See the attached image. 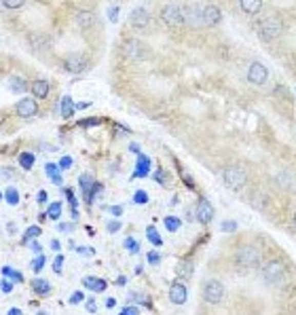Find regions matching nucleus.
Returning a JSON list of instances; mask_svg holds the SVG:
<instances>
[{
  "label": "nucleus",
  "mask_w": 296,
  "mask_h": 315,
  "mask_svg": "<svg viewBox=\"0 0 296 315\" xmlns=\"http://www.w3.org/2000/svg\"><path fill=\"white\" fill-rule=\"evenodd\" d=\"M26 246H28V248H30L32 252H36V254H41V243H38V241H32V239H30V241L26 243Z\"/></svg>",
  "instance_id": "nucleus-43"
},
{
  "label": "nucleus",
  "mask_w": 296,
  "mask_h": 315,
  "mask_svg": "<svg viewBox=\"0 0 296 315\" xmlns=\"http://www.w3.org/2000/svg\"><path fill=\"white\" fill-rule=\"evenodd\" d=\"M125 248H127L129 252H133V254L140 252V246H137V241H135L133 237H127V239H125Z\"/></svg>",
  "instance_id": "nucleus-36"
},
{
  "label": "nucleus",
  "mask_w": 296,
  "mask_h": 315,
  "mask_svg": "<svg viewBox=\"0 0 296 315\" xmlns=\"http://www.w3.org/2000/svg\"><path fill=\"white\" fill-rule=\"evenodd\" d=\"M95 24V15L91 11H78L76 13V26L81 30H87V28H91Z\"/></svg>",
  "instance_id": "nucleus-17"
},
{
  "label": "nucleus",
  "mask_w": 296,
  "mask_h": 315,
  "mask_svg": "<svg viewBox=\"0 0 296 315\" xmlns=\"http://www.w3.org/2000/svg\"><path fill=\"white\" fill-rule=\"evenodd\" d=\"M129 24H131L133 28H137V30L146 28V26L150 24V15H148V11H146L144 7H135V9L131 11V15H129Z\"/></svg>",
  "instance_id": "nucleus-10"
},
{
  "label": "nucleus",
  "mask_w": 296,
  "mask_h": 315,
  "mask_svg": "<svg viewBox=\"0 0 296 315\" xmlns=\"http://www.w3.org/2000/svg\"><path fill=\"white\" fill-rule=\"evenodd\" d=\"M235 265L239 269H256L260 265V250L256 246H241L235 254Z\"/></svg>",
  "instance_id": "nucleus-1"
},
{
  "label": "nucleus",
  "mask_w": 296,
  "mask_h": 315,
  "mask_svg": "<svg viewBox=\"0 0 296 315\" xmlns=\"http://www.w3.org/2000/svg\"><path fill=\"white\" fill-rule=\"evenodd\" d=\"M116 15H119V9H108V17H110V22H116Z\"/></svg>",
  "instance_id": "nucleus-52"
},
{
  "label": "nucleus",
  "mask_w": 296,
  "mask_h": 315,
  "mask_svg": "<svg viewBox=\"0 0 296 315\" xmlns=\"http://www.w3.org/2000/svg\"><path fill=\"white\" fill-rule=\"evenodd\" d=\"M85 309H87V313H95V311H97L95 301H93V299H91V301H87V307H85Z\"/></svg>",
  "instance_id": "nucleus-48"
},
{
  "label": "nucleus",
  "mask_w": 296,
  "mask_h": 315,
  "mask_svg": "<svg viewBox=\"0 0 296 315\" xmlns=\"http://www.w3.org/2000/svg\"><path fill=\"white\" fill-rule=\"evenodd\" d=\"M106 229H108V233H116V231L121 229V222H119V220H112V222H108Z\"/></svg>",
  "instance_id": "nucleus-44"
},
{
  "label": "nucleus",
  "mask_w": 296,
  "mask_h": 315,
  "mask_svg": "<svg viewBox=\"0 0 296 315\" xmlns=\"http://www.w3.org/2000/svg\"><path fill=\"white\" fill-rule=\"evenodd\" d=\"M97 123H100L97 119H85V123H83V125H85V127H91V125H97Z\"/></svg>",
  "instance_id": "nucleus-53"
},
{
  "label": "nucleus",
  "mask_w": 296,
  "mask_h": 315,
  "mask_svg": "<svg viewBox=\"0 0 296 315\" xmlns=\"http://www.w3.org/2000/svg\"><path fill=\"white\" fill-rule=\"evenodd\" d=\"M47 216H49L51 220H60V216H62V203H60V201L51 203L49 209H47Z\"/></svg>",
  "instance_id": "nucleus-29"
},
{
  "label": "nucleus",
  "mask_w": 296,
  "mask_h": 315,
  "mask_svg": "<svg viewBox=\"0 0 296 315\" xmlns=\"http://www.w3.org/2000/svg\"><path fill=\"white\" fill-rule=\"evenodd\" d=\"M45 265H47V258H45L43 254H38L36 258H34V262H32V269H34V273H41Z\"/></svg>",
  "instance_id": "nucleus-34"
},
{
  "label": "nucleus",
  "mask_w": 296,
  "mask_h": 315,
  "mask_svg": "<svg viewBox=\"0 0 296 315\" xmlns=\"http://www.w3.org/2000/svg\"><path fill=\"white\" fill-rule=\"evenodd\" d=\"M5 201L9 205H19V192H17V188H13V186L5 188Z\"/></svg>",
  "instance_id": "nucleus-27"
},
{
  "label": "nucleus",
  "mask_w": 296,
  "mask_h": 315,
  "mask_svg": "<svg viewBox=\"0 0 296 315\" xmlns=\"http://www.w3.org/2000/svg\"><path fill=\"white\" fill-rule=\"evenodd\" d=\"M176 273L180 279H190V275H193V262L188 260H180L178 267H176Z\"/></svg>",
  "instance_id": "nucleus-23"
},
{
  "label": "nucleus",
  "mask_w": 296,
  "mask_h": 315,
  "mask_svg": "<svg viewBox=\"0 0 296 315\" xmlns=\"http://www.w3.org/2000/svg\"><path fill=\"white\" fill-rule=\"evenodd\" d=\"M45 169H47V176H49L51 180H53L57 186H62V176L57 173V169H62V167H60V165H53V163H47Z\"/></svg>",
  "instance_id": "nucleus-26"
},
{
  "label": "nucleus",
  "mask_w": 296,
  "mask_h": 315,
  "mask_svg": "<svg viewBox=\"0 0 296 315\" xmlns=\"http://www.w3.org/2000/svg\"><path fill=\"white\" fill-rule=\"evenodd\" d=\"M161 22L169 28H180L186 24V15H184V9H180L178 5H167L163 11H161Z\"/></svg>",
  "instance_id": "nucleus-3"
},
{
  "label": "nucleus",
  "mask_w": 296,
  "mask_h": 315,
  "mask_svg": "<svg viewBox=\"0 0 296 315\" xmlns=\"http://www.w3.org/2000/svg\"><path fill=\"white\" fill-rule=\"evenodd\" d=\"M51 250L57 252V250H60V241H51Z\"/></svg>",
  "instance_id": "nucleus-60"
},
{
  "label": "nucleus",
  "mask_w": 296,
  "mask_h": 315,
  "mask_svg": "<svg viewBox=\"0 0 296 315\" xmlns=\"http://www.w3.org/2000/svg\"><path fill=\"white\" fill-rule=\"evenodd\" d=\"M0 288H3V294H11V292H13V284H9L7 279H3V284H0Z\"/></svg>",
  "instance_id": "nucleus-46"
},
{
  "label": "nucleus",
  "mask_w": 296,
  "mask_h": 315,
  "mask_svg": "<svg viewBox=\"0 0 296 315\" xmlns=\"http://www.w3.org/2000/svg\"><path fill=\"white\" fill-rule=\"evenodd\" d=\"M66 197H68V203L72 205V209H76V205H78V203H76V199H74V195H72V190H70V188L66 190Z\"/></svg>",
  "instance_id": "nucleus-45"
},
{
  "label": "nucleus",
  "mask_w": 296,
  "mask_h": 315,
  "mask_svg": "<svg viewBox=\"0 0 296 315\" xmlns=\"http://www.w3.org/2000/svg\"><path fill=\"white\" fill-rule=\"evenodd\" d=\"M163 222H165V229H167L169 233H176V231L180 229V224H182V220L176 218V216H167Z\"/></svg>",
  "instance_id": "nucleus-28"
},
{
  "label": "nucleus",
  "mask_w": 296,
  "mask_h": 315,
  "mask_svg": "<svg viewBox=\"0 0 296 315\" xmlns=\"http://www.w3.org/2000/svg\"><path fill=\"white\" fill-rule=\"evenodd\" d=\"M186 299H188V290H186V286L180 284V282L171 284V288H169V301H171L173 305H184Z\"/></svg>",
  "instance_id": "nucleus-12"
},
{
  "label": "nucleus",
  "mask_w": 296,
  "mask_h": 315,
  "mask_svg": "<svg viewBox=\"0 0 296 315\" xmlns=\"http://www.w3.org/2000/svg\"><path fill=\"white\" fill-rule=\"evenodd\" d=\"M41 235H43V229H41V226H28L26 233H24L26 243H28L30 239H36V237H41Z\"/></svg>",
  "instance_id": "nucleus-32"
},
{
  "label": "nucleus",
  "mask_w": 296,
  "mask_h": 315,
  "mask_svg": "<svg viewBox=\"0 0 296 315\" xmlns=\"http://www.w3.org/2000/svg\"><path fill=\"white\" fill-rule=\"evenodd\" d=\"M74 106H76L78 110H83V108H89V106H91V102H78V104H74Z\"/></svg>",
  "instance_id": "nucleus-55"
},
{
  "label": "nucleus",
  "mask_w": 296,
  "mask_h": 315,
  "mask_svg": "<svg viewBox=\"0 0 296 315\" xmlns=\"http://www.w3.org/2000/svg\"><path fill=\"white\" fill-rule=\"evenodd\" d=\"M60 167H62V169H68V167H72V159H70V156H64V159L60 161Z\"/></svg>",
  "instance_id": "nucleus-47"
},
{
  "label": "nucleus",
  "mask_w": 296,
  "mask_h": 315,
  "mask_svg": "<svg viewBox=\"0 0 296 315\" xmlns=\"http://www.w3.org/2000/svg\"><path fill=\"white\" fill-rule=\"evenodd\" d=\"M184 15H186V24H193V26H205L203 24V9L190 5L184 9Z\"/></svg>",
  "instance_id": "nucleus-15"
},
{
  "label": "nucleus",
  "mask_w": 296,
  "mask_h": 315,
  "mask_svg": "<svg viewBox=\"0 0 296 315\" xmlns=\"http://www.w3.org/2000/svg\"><path fill=\"white\" fill-rule=\"evenodd\" d=\"M9 315H22V311H19V309H11Z\"/></svg>",
  "instance_id": "nucleus-61"
},
{
  "label": "nucleus",
  "mask_w": 296,
  "mask_h": 315,
  "mask_svg": "<svg viewBox=\"0 0 296 315\" xmlns=\"http://www.w3.org/2000/svg\"><path fill=\"white\" fill-rule=\"evenodd\" d=\"M123 55L125 57H131V60H140L146 55V47L137 41H129L123 45Z\"/></svg>",
  "instance_id": "nucleus-11"
},
{
  "label": "nucleus",
  "mask_w": 296,
  "mask_h": 315,
  "mask_svg": "<svg viewBox=\"0 0 296 315\" xmlns=\"http://www.w3.org/2000/svg\"><path fill=\"white\" fill-rule=\"evenodd\" d=\"M237 229V222H233V220H224L222 222V231H235Z\"/></svg>",
  "instance_id": "nucleus-42"
},
{
  "label": "nucleus",
  "mask_w": 296,
  "mask_h": 315,
  "mask_svg": "<svg viewBox=\"0 0 296 315\" xmlns=\"http://www.w3.org/2000/svg\"><path fill=\"white\" fill-rule=\"evenodd\" d=\"M133 201H135V203H140V205H146V203H148V195H146L144 190H137L135 195H133Z\"/></svg>",
  "instance_id": "nucleus-38"
},
{
  "label": "nucleus",
  "mask_w": 296,
  "mask_h": 315,
  "mask_svg": "<svg viewBox=\"0 0 296 315\" xmlns=\"http://www.w3.org/2000/svg\"><path fill=\"white\" fill-rule=\"evenodd\" d=\"M258 34H260V38H263L265 43L275 41V38L282 34V24H280V19H275V17H271V19H265L263 26H260V30H258Z\"/></svg>",
  "instance_id": "nucleus-6"
},
{
  "label": "nucleus",
  "mask_w": 296,
  "mask_h": 315,
  "mask_svg": "<svg viewBox=\"0 0 296 315\" xmlns=\"http://www.w3.org/2000/svg\"><path fill=\"white\" fill-rule=\"evenodd\" d=\"M15 112L17 116H22V119H32V116H36L38 114V104L34 97H24L15 104Z\"/></svg>",
  "instance_id": "nucleus-8"
},
{
  "label": "nucleus",
  "mask_w": 296,
  "mask_h": 315,
  "mask_svg": "<svg viewBox=\"0 0 296 315\" xmlns=\"http://www.w3.org/2000/svg\"><path fill=\"white\" fill-rule=\"evenodd\" d=\"M121 313H123V315H137V313H140V311H137L135 307H127V309H123V311H121Z\"/></svg>",
  "instance_id": "nucleus-50"
},
{
  "label": "nucleus",
  "mask_w": 296,
  "mask_h": 315,
  "mask_svg": "<svg viewBox=\"0 0 296 315\" xmlns=\"http://www.w3.org/2000/svg\"><path fill=\"white\" fill-rule=\"evenodd\" d=\"M74 108H76V106H72V100H70V97H68V95L62 97V102H60V112H62L64 119H70Z\"/></svg>",
  "instance_id": "nucleus-25"
},
{
  "label": "nucleus",
  "mask_w": 296,
  "mask_h": 315,
  "mask_svg": "<svg viewBox=\"0 0 296 315\" xmlns=\"http://www.w3.org/2000/svg\"><path fill=\"white\" fill-rule=\"evenodd\" d=\"M15 173H13V167H3V178L5 180H9V178H13Z\"/></svg>",
  "instance_id": "nucleus-49"
},
{
  "label": "nucleus",
  "mask_w": 296,
  "mask_h": 315,
  "mask_svg": "<svg viewBox=\"0 0 296 315\" xmlns=\"http://www.w3.org/2000/svg\"><path fill=\"white\" fill-rule=\"evenodd\" d=\"M148 173H150V159L146 154H140V156H137V163H135L133 178H146Z\"/></svg>",
  "instance_id": "nucleus-16"
},
{
  "label": "nucleus",
  "mask_w": 296,
  "mask_h": 315,
  "mask_svg": "<svg viewBox=\"0 0 296 315\" xmlns=\"http://www.w3.org/2000/svg\"><path fill=\"white\" fill-rule=\"evenodd\" d=\"M76 252H78V254H95L93 248H76Z\"/></svg>",
  "instance_id": "nucleus-54"
},
{
  "label": "nucleus",
  "mask_w": 296,
  "mask_h": 315,
  "mask_svg": "<svg viewBox=\"0 0 296 315\" xmlns=\"http://www.w3.org/2000/svg\"><path fill=\"white\" fill-rule=\"evenodd\" d=\"M220 19H222V13L216 5L203 7V24L205 26H216V24H220Z\"/></svg>",
  "instance_id": "nucleus-14"
},
{
  "label": "nucleus",
  "mask_w": 296,
  "mask_h": 315,
  "mask_svg": "<svg viewBox=\"0 0 296 315\" xmlns=\"http://www.w3.org/2000/svg\"><path fill=\"white\" fill-rule=\"evenodd\" d=\"M195 216H197V220L201 224H210L214 220V205L207 201L205 197H201L199 203H197V207H195Z\"/></svg>",
  "instance_id": "nucleus-9"
},
{
  "label": "nucleus",
  "mask_w": 296,
  "mask_h": 315,
  "mask_svg": "<svg viewBox=\"0 0 296 315\" xmlns=\"http://www.w3.org/2000/svg\"><path fill=\"white\" fill-rule=\"evenodd\" d=\"M30 89H32V93H34L36 100H45L49 95V83L47 81H34Z\"/></svg>",
  "instance_id": "nucleus-21"
},
{
  "label": "nucleus",
  "mask_w": 296,
  "mask_h": 315,
  "mask_svg": "<svg viewBox=\"0 0 296 315\" xmlns=\"http://www.w3.org/2000/svg\"><path fill=\"white\" fill-rule=\"evenodd\" d=\"M284 275H286V267L282 265L280 260H271L265 265L263 269V277H265V282L271 284V286H277V284H282L284 282Z\"/></svg>",
  "instance_id": "nucleus-5"
},
{
  "label": "nucleus",
  "mask_w": 296,
  "mask_h": 315,
  "mask_svg": "<svg viewBox=\"0 0 296 315\" xmlns=\"http://www.w3.org/2000/svg\"><path fill=\"white\" fill-rule=\"evenodd\" d=\"M263 7V0H239V9L246 15H256Z\"/></svg>",
  "instance_id": "nucleus-19"
},
{
  "label": "nucleus",
  "mask_w": 296,
  "mask_h": 315,
  "mask_svg": "<svg viewBox=\"0 0 296 315\" xmlns=\"http://www.w3.org/2000/svg\"><path fill=\"white\" fill-rule=\"evenodd\" d=\"M30 286H32V290H34V292H36V294H41V296H47V294L51 292V284L47 282V279H41V277L32 279V282H30Z\"/></svg>",
  "instance_id": "nucleus-22"
},
{
  "label": "nucleus",
  "mask_w": 296,
  "mask_h": 315,
  "mask_svg": "<svg viewBox=\"0 0 296 315\" xmlns=\"http://www.w3.org/2000/svg\"><path fill=\"white\" fill-rule=\"evenodd\" d=\"M36 199H38V203H47V199H49V195H47V190H41Z\"/></svg>",
  "instance_id": "nucleus-51"
},
{
  "label": "nucleus",
  "mask_w": 296,
  "mask_h": 315,
  "mask_svg": "<svg viewBox=\"0 0 296 315\" xmlns=\"http://www.w3.org/2000/svg\"><path fill=\"white\" fill-rule=\"evenodd\" d=\"M146 235H148V241H150V243H154V246H163V239H161L159 233H156L154 226H148V229H146Z\"/></svg>",
  "instance_id": "nucleus-30"
},
{
  "label": "nucleus",
  "mask_w": 296,
  "mask_h": 315,
  "mask_svg": "<svg viewBox=\"0 0 296 315\" xmlns=\"http://www.w3.org/2000/svg\"><path fill=\"white\" fill-rule=\"evenodd\" d=\"M110 212H112L114 216H121V214H123V207H121V205H114V207L110 209Z\"/></svg>",
  "instance_id": "nucleus-57"
},
{
  "label": "nucleus",
  "mask_w": 296,
  "mask_h": 315,
  "mask_svg": "<svg viewBox=\"0 0 296 315\" xmlns=\"http://www.w3.org/2000/svg\"><path fill=\"white\" fill-rule=\"evenodd\" d=\"M161 171H163V169H159V173H156V182H159V184H163V182H165V176H163Z\"/></svg>",
  "instance_id": "nucleus-59"
},
{
  "label": "nucleus",
  "mask_w": 296,
  "mask_h": 315,
  "mask_svg": "<svg viewBox=\"0 0 296 315\" xmlns=\"http://www.w3.org/2000/svg\"><path fill=\"white\" fill-rule=\"evenodd\" d=\"M224 299V286L218 279H207L203 286V301L207 305H218Z\"/></svg>",
  "instance_id": "nucleus-4"
},
{
  "label": "nucleus",
  "mask_w": 296,
  "mask_h": 315,
  "mask_svg": "<svg viewBox=\"0 0 296 315\" xmlns=\"http://www.w3.org/2000/svg\"><path fill=\"white\" fill-rule=\"evenodd\" d=\"M294 224H296V214H294Z\"/></svg>",
  "instance_id": "nucleus-62"
},
{
  "label": "nucleus",
  "mask_w": 296,
  "mask_h": 315,
  "mask_svg": "<svg viewBox=\"0 0 296 315\" xmlns=\"http://www.w3.org/2000/svg\"><path fill=\"white\" fill-rule=\"evenodd\" d=\"M24 3L26 0H3V7L5 9H19V7H24Z\"/></svg>",
  "instance_id": "nucleus-37"
},
{
  "label": "nucleus",
  "mask_w": 296,
  "mask_h": 315,
  "mask_svg": "<svg viewBox=\"0 0 296 315\" xmlns=\"http://www.w3.org/2000/svg\"><path fill=\"white\" fill-rule=\"evenodd\" d=\"M9 87H11V91H15V93H24L28 89V83L24 78H19V76H11L9 78Z\"/></svg>",
  "instance_id": "nucleus-24"
},
{
  "label": "nucleus",
  "mask_w": 296,
  "mask_h": 315,
  "mask_svg": "<svg viewBox=\"0 0 296 315\" xmlns=\"http://www.w3.org/2000/svg\"><path fill=\"white\" fill-rule=\"evenodd\" d=\"M83 286L87 290H93V292H104L108 288V284L104 282V279H97V277H85L83 279Z\"/></svg>",
  "instance_id": "nucleus-20"
},
{
  "label": "nucleus",
  "mask_w": 296,
  "mask_h": 315,
  "mask_svg": "<svg viewBox=\"0 0 296 315\" xmlns=\"http://www.w3.org/2000/svg\"><path fill=\"white\" fill-rule=\"evenodd\" d=\"M3 275L5 277H11V279H15V282H24V275L19 273V271H15V269H11V267H3Z\"/></svg>",
  "instance_id": "nucleus-33"
},
{
  "label": "nucleus",
  "mask_w": 296,
  "mask_h": 315,
  "mask_svg": "<svg viewBox=\"0 0 296 315\" xmlns=\"http://www.w3.org/2000/svg\"><path fill=\"white\" fill-rule=\"evenodd\" d=\"M57 229L64 231V233H68V231H72V224H57Z\"/></svg>",
  "instance_id": "nucleus-56"
},
{
  "label": "nucleus",
  "mask_w": 296,
  "mask_h": 315,
  "mask_svg": "<svg viewBox=\"0 0 296 315\" xmlns=\"http://www.w3.org/2000/svg\"><path fill=\"white\" fill-rule=\"evenodd\" d=\"M146 256H148V262H150V265H159V260H161L159 252H148Z\"/></svg>",
  "instance_id": "nucleus-41"
},
{
  "label": "nucleus",
  "mask_w": 296,
  "mask_h": 315,
  "mask_svg": "<svg viewBox=\"0 0 296 315\" xmlns=\"http://www.w3.org/2000/svg\"><path fill=\"white\" fill-rule=\"evenodd\" d=\"M78 184H81V190H83V195H85V201L87 203H91V188H93V178L91 176H87V173H83V176L78 178Z\"/></svg>",
  "instance_id": "nucleus-18"
},
{
  "label": "nucleus",
  "mask_w": 296,
  "mask_h": 315,
  "mask_svg": "<svg viewBox=\"0 0 296 315\" xmlns=\"http://www.w3.org/2000/svg\"><path fill=\"white\" fill-rule=\"evenodd\" d=\"M129 301H135V303H144L146 307H150V309H152V303L146 299L144 294H137V292H135V294H129V296H127V303H129Z\"/></svg>",
  "instance_id": "nucleus-35"
},
{
  "label": "nucleus",
  "mask_w": 296,
  "mask_h": 315,
  "mask_svg": "<svg viewBox=\"0 0 296 315\" xmlns=\"http://www.w3.org/2000/svg\"><path fill=\"white\" fill-rule=\"evenodd\" d=\"M248 81L252 85H265L269 81V68L260 62H252L248 66Z\"/></svg>",
  "instance_id": "nucleus-7"
},
{
  "label": "nucleus",
  "mask_w": 296,
  "mask_h": 315,
  "mask_svg": "<svg viewBox=\"0 0 296 315\" xmlns=\"http://www.w3.org/2000/svg\"><path fill=\"white\" fill-rule=\"evenodd\" d=\"M19 165L24 169H32V165H34V154L32 152H22L19 154Z\"/></svg>",
  "instance_id": "nucleus-31"
},
{
  "label": "nucleus",
  "mask_w": 296,
  "mask_h": 315,
  "mask_svg": "<svg viewBox=\"0 0 296 315\" xmlns=\"http://www.w3.org/2000/svg\"><path fill=\"white\" fill-rule=\"evenodd\" d=\"M64 68L70 74H81V72H85V70H87V60L81 57V55H70L64 62Z\"/></svg>",
  "instance_id": "nucleus-13"
},
{
  "label": "nucleus",
  "mask_w": 296,
  "mask_h": 315,
  "mask_svg": "<svg viewBox=\"0 0 296 315\" xmlns=\"http://www.w3.org/2000/svg\"><path fill=\"white\" fill-rule=\"evenodd\" d=\"M62 267H64V256L57 254V256H55V262H53V271H55L57 275H62Z\"/></svg>",
  "instance_id": "nucleus-39"
},
{
  "label": "nucleus",
  "mask_w": 296,
  "mask_h": 315,
  "mask_svg": "<svg viewBox=\"0 0 296 315\" xmlns=\"http://www.w3.org/2000/svg\"><path fill=\"white\" fill-rule=\"evenodd\" d=\"M83 301H85L83 292H74V294L70 296V305H78V303H83Z\"/></svg>",
  "instance_id": "nucleus-40"
},
{
  "label": "nucleus",
  "mask_w": 296,
  "mask_h": 315,
  "mask_svg": "<svg viewBox=\"0 0 296 315\" xmlns=\"http://www.w3.org/2000/svg\"><path fill=\"white\" fill-rule=\"evenodd\" d=\"M106 307H108V309L112 311V309L116 307V301H114V299H108V301H106Z\"/></svg>",
  "instance_id": "nucleus-58"
},
{
  "label": "nucleus",
  "mask_w": 296,
  "mask_h": 315,
  "mask_svg": "<svg viewBox=\"0 0 296 315\" xmlns=\"http://www.w3.org/2000/svg\"><path fill=\"white\" fill-rule=\"evenodd\" d=\"M222 180L231 190H241L248 182V173L243 171L241 167H237V165H231V167H226L222 171Z\"/></svg>",
  "instance_id": "nucleus-2"
}]
</instances>
